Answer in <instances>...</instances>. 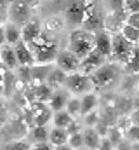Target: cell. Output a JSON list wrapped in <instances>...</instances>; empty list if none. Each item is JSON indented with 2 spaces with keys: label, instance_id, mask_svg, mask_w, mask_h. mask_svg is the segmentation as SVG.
<instances>
[{
  "label": "cell",
  "instance_id": "obj_1",
  "mask_svg": "<svg viewBox=\"0 0 139 150\" xmlns=\"http://www.w3.org/2000/svg\"><path fill=\"white\" fill-rule=\"evenodd\" d=\"M28 47L33 52L35 65H52L58 52H59L58 38L54 35H51V33H47V32H44V30L35 42L28 44Z\"/></svg>",
  "mask_w": 139,
  "mask_h": 150
},
{
  "label": "cell",
  "instance_id": "obj_2",
  "mask_svg": "<svg viewBox=\"0 0 139 150\" xmlns=\"http://www.w3.org/2000/svg\"><path fill=\"white\" fill-rule=\"evenodd\" d=\"M96 47V42H94V33L92 32H87L84 28H75L71 30L68 38V51H71L80 61L91 54Z\"/></svg>",
  "mask_w": 139,
  "mask_h": 150
},
{
  "label": "cell",
  "instance_id": "obj_3",
  "mask_svg": "<svg viewBox=\"0 0 139 150\" xmlns=\"http://www.w3.org/2000/svg\"><path fill=\"white\" fill-rule=\"evenodd\" d=\"M37 5H38L37 0H12L7 21L21 28L23 25H26L32 19V12Z\"/></svg>",
  "mask_w": 139,
  "mask_h": 150
},
{
  "label": "cell",
  "instance_id": "obj_4",
  "mask_svg": "<svg viewBox=\"0 0 139 150\" xmlns=\"http://www.w3.org/2000/svg\"><path fill=\"white\" fill-rule=\"evenodd\" d=\"M120 75V67L117 63H104L101 68H98V72L91 75L92 86L96 89H104L108 86H111Z\"/></svg>",
  "mask_w": 139,
  "mask_h": 150
},
{
  "label": "cell",
  "instance_id": "obj_5",
  "mask_svg": "<svg viewBox=\"0 0 139 150\" xmlns=\"http://www.w3.org/2000/svg\"><path fill=\"white\" fill-rule=\"evenodd\" d=\"M132 49H134V44H131L127 38H124L120 33H115L111 35V54L110 58L120 65H125L132 54Z\"/></svg>",
  "mask_w": 139,
  "mask_h": 150
},
{
  "label": "cell",
  "instance_id": "obj_6",
  "mask_svg": "<svg viewBox=\"0 0 139 150\" xmlns=\"http://www.w3.org/2000/svg\"><path fill=\"white\" fill-rule=\"evenodd\" d=\"M65 86H66V91H68V93H71V94H82V96H84V94L91 93V89H92V80H91L89 75L75 72V74H70L68 77H66Z\"/></svg>",
  "mask_w": 139,
  "mask_h": 150
},
{
  "label": "cell",
  "instance_id": "obj_7",
  "mask_svg": "<svg viewBox=\"0 0 139 150\" xmlns=\"http://www.w3.org/2000/svg\"><path fill=\"white\" fill-rule=\"evenodd\" d=\"M54 63H56V67H58L59 70H63L66 75L75 74V72H78V68H80V59H78L71 51H68V49H61V51L58 52Z\"/></svg>",
  "mask_w": 139,
  "mask_h": 150
},
{
  "label": "cell",
  "instance_id": "obj_8",
  "mask_svg": "<svg viewBox=\"0 0 139 150\" xmlns=\"http://www.w3.org/2000/svg\"><path fill=\"white\" fill-rule=\"evenodd\" d=\"M26 122L25 120H19V119H14V120H7V124L2 127V136L7 140V142H16V140H23L25 134H28V129H26Z\"/></svg>",
  "mask_w": 139,
  "mask_h": 150
},
{
  "label": "cell",
  "instance_id": "obj_9",
  "mask_svg": "<svg viewBox=\"0 0 139 150\" xmlns=\"http://www.w3.org/2000/svg\"><path fill=\"white\" fill-rule=\"evenodd\" d=\"M104 63H106V58L101 56L96 49L91 52V54H87L82 61H80V68H78V72L84 75H94L98 72V68H101Z\"/></svg>",
  "mask_w": 139,
  "mask_h": 150
},
{
  "label": "cell",
  "instance_id": "obj_10",
  "mask_svg": "<svg viewBox=\"0 0 139 150\" xmlns=\"http://www.w3.org/2000/svg\"><path fill=\"white\" fill-rule=\"evenodd\" d=\"M84 16H85V7H84V2H71L68 7H66V12H65V21L75 26V28H80L82 23H84Z\"/></svg>",
  "mask_w": 139,
  "mask_h": 150
},
{
  "label": "cell",
  "instance_id": "obj_11",
  "mask_svg": "<svg viewBox=\"0 0 139 150\" xmlns=\"http://www.w3.org/2000/svg\"><path fill=\"white\" fill-rule=\"evenodd\" d=\"M14 47V52H16V58H18V63L19 67H33L35 65V58L32 49L28 47V44H25L23 40H19Z\"/></svg>",
  "mask_w": 139,
  "mask_h": 150
},
{
  "label": "cell",
  "instance_id": "obj_12",
  "mask_svg": "<svg viewBox=\"0 0 139 150\" xmlns=\"http://www.w3.org/2000/svg\"><path fill=\"white\" fill-rule=\"evenodd\" d=\"M70 98H71V96H70V93L66 91V89H63V87H61V89H56V91H52V94H51V100H49L47 107H49L52 112L65 110Z\"/></svg>",
  "mask_w": 139,
  "mask_h": 150
},
{
  "label": "cell",
  "instance_id": "obj_13",
  "mask_svg": "<svg viewBox=\"0 0 139 150\" xmlns=\"http://www.w3.org/2000/svg\"><path fill=\"white\" fill-rule=\"evenodd\" d=\"M94 42H96V51L104 56V58H110L111 54V33L106 32V30H101L98 33H94Z\"/></svg>",
  "mask_w": 139,
  "mask_h": 150
},
{
  "label": "cell",
  "instance_id": "obj_14",
  "mask_svg": "<svg viewBox=\"0 0 139 150\" xmlns=\"http://www.w3.org/2000/svg\"><path fill=\"white\" fill-rule=\"evenodd\" d=\"M40 33H42V25L38 21H35V19H30L26 25L21 26V40L25 44L35 42L37 38L40 37Z\"/></svg>",
  "mask_w": 139,
  "mask_h": 150
},
{
  "label": "cell",
  "instance_id": "obj_15",
  "mask_svg": "<svg viewBox=\"0 0 139 150\" xmlns=\"http://www.w3.org/2000/svg\"><path fill=\"white\" fill-rule=\"evenodd\" d=\"M0 63L7 68V70H11V72H14L18 67H19V63H18V58H16V52H14V47L12 45H2L0 47Z\"/></svg>",
  "mask_w": 139,
  "mask_h": 150
},
{
  "label": "cell",
  "instance_id": "obj_16",
  "mask_svg": "<svg viewBox=\"0 0 139 150\" xmlns=\"http://www.w3.org/2000/svg\"><path fill=\"white\" fill-rule=\"evenodd\" d=\"M66 77H68V75L65 74L63 70H59V68L56 67V68H52V70L49 72L47 79H45V84H47L52 91H56V89H61V87L65 86Z\"/></svg>",
  "mask_w": 139,
  "mask_h": 150
},
{
  "label": "cell",
  "instance_id": "obj_17",
  "mask_svg": "<svg viewBox=\"0 0 139 150\" xmlns=\"http://www.w3.org/2000/svg\"><path fill=\"white\" fill-rule=\"evenodd\" d=\"M98 103H99L98 94H94L92 91H91V93H87V94H84V96L80 98V115L84 117V115H87L89 112L96 110Z\"/></svg>",
  "mask_w": 139,
  "mask_h": 150
},
{
  "label": "cell",
  "instance_id": "obj_18",
  "mask_svg": "<svg viewBox=\"0 0 139 150\" xmlns=\"http://www.w3.org/2000/svg\"><path fill=\"white\" fill-rule=\"evenodd\" d=\"M82 136H84V147H85L87 150H98L99 149L101 136L96 133L94 127H87V129L82 133Z\"/></svg>",
  "mask_w": 139,
  "mask_h": 150
},
{
  "label": "cell",
  "instance_id": "obj_19",
  "mask_svg": "<svg viewBox=\"0 0 139 150\" xmlns=\"http://www.w3.org/2000/svg\"><path fill=\"white\" fill-rule=\"evenodd\" d=\"M52 70V65H33L32 67V84H45V79Z\"/></svg>",
  "mask_w": 139,
  "mask_h": 150
},
{
  "label": "cell",
  "instance_id": "obj_20",
  "mask_svg": "<svg viewBox=\"0 0 139 150\" xmlns=\"http://www.w3.org/2000/svg\"><path fill=\"white\" fill-rule=\"evenodd\" d=\"M4 32H5V44L7 45H16L21 40V28L9 23V21L4 25Z\"/></svg>",
  "mask_w": 139,
  "mask_h": 150
},
{
  "label": "cell",
  "instance_id": "obj_21",
  "mask_svg": "<svg viewBox=\"0 0 139 150\" xmlns=\"http://www.w3.org/2000/svg\"><path fill=\"white\" fill-rule=\"evenodd\" d=\"M51 94H52V89L47 86V84H38L33 86V96H32V101H38V103H49L51 100Z\"/></svg>",
  "mask_w": 139,
  "mask_h": 150
},
{
  "label": "cell",
  "instance_id": "obj_22",
  "mask_svg": "<svg viewBox=\"0 0 139 150\" xmlns=\"http://www.w3.org/2000/svg\"><path fill=\"white\" fill-rule=\"evenodd\" d=\"M68 133L66 129H59V127H52L49 131V143L52 147H59V145H66L68 143Z\"/></svg>",
  "mask_w": 139,
  "mask_h": 150
},
{
  "label": "cell",
  "instance_id": "obj_23",
  "mask_svg": "<svg viewBox=\"0 0 139 150\" xmlns=\"http://www.w3.org/2000/svg\"><path fill=\"white\" fill-rule=\"evenodd\" d=\"M73 120H75V119H73V117L66 112V110H59V112H54V113H52V124H54V127L66 129V127H68Z\"/></svg>",
  "mask_w": 139,
  "mask_h": 150
},
{
  "label": "cell",
  "instance_id": "obj_24",
  "mask_svg": "<svg viewBox=\"0 0 139 150\" xmlns=\"http://www.w3.org/2000/svg\"><path fill=\"white\" fill-rule=\"evenodd\" d=\"M28 136L30 140L35 143H45L49 142V129L47 127H38V126H33L32 131H28Z\"/></svg>",
  "mask_w": 139,
  "mask_h": 150
},
{
  "label": "cell",
  "instance_id": "obj_25",
  "mask_svg": "<svg viewBox=\"0 0 139 150\" xmlns=\"http://www.w3.org/2000/svg\"><path fill=\"white\" fill-rule=\"evenodd\" d=\"M124 68H125V72H129V74H139V44L134 45L132 54H131L129 61L124 65Z\"/></svg>",
  "mask_w": 139,
  "mask_h": 150
},
{
  "label": "cell",
  "instance_id": "obj_26",
  "mask_svg": "<svg viewBox=\"0 0 139 150\" xmlns=\"http://www.w3.org/2000/svg\"><path fill=\"white\" fill-rule=\"evenodd\" d=\"M52 113H54V112H52L49 107L42 108V110H40V112L33 117V119H35V120H33V126H38V127H47V124L52 120Z\"/></svg>",
  "mask_w": 139,
  "mask_h": 150
},
{
  "label": "cell",
  "instance_id": "obj_27",
  "mask_svg": "<svg viewBox=\"0 0 139 150\" xmlns=\"http://www.w3.org/2000/svg\"><path fill=\"white\" fill-rule=\"evenodd\" d=\"M120 35L124 38H127V40H129L131 44H134V45L139 44V28H134V26H131V25H124L122 30H120Z\"/></svg>",
  "mask_w": 139,
  "mask_h": 150
},
{
  "label": "cell",
  "instance_id": "obj_28",
  "mask_svg": "<svg viewBox=\"0 0 139 150\" xmlns=\"http://www.w3.org/2000/svg\"><path fill=\"white\" fill-rule=\"evenodd\" d=\"M63 26H65V19H61V18L54 16V18H51V19L45 23V26H44V32H47V33L54 35V33L61 32V30H63Z\"/></svg>",
  "mask_w": 139,
  "mask_h": 150
},
{
  "label": "cell",
  "instance_id": "obj_29",
  "mask_svg": "<svg viewBox=\"0 0 139 150\" xmlns=\"http://www.w3.org/2000/svg\"><path fill=\"white\" fill-rule=\"evenodd\" d=\"M65 110H66L73 119L82 117V115H80V98H78V96H71L68 100V103H66V108H65Z\"/></svg>",
  "mask_w": 139,
  "mask_h": 150
},
{
  "label": "cell",
  "instance_id": "obj_30",
  "mask_svg": "<svg viewBox=\"0 0 139 150\" xmlns=\"http://www.w3.org/2000/svg\"><path fill=\"white\" fill-rule=\"evenodd\" d=\"M0 150H32V145L26 140H16V142H5Z\"/></svg>",
  "mask_w": 139,
  "mask_h": 150
},
{
  "label": "cell",
  "instance_id": "obj_31",
  "mask_svg": "<svg viewBox=\"0 0 139 150\" xmlns=\"http://www.w3.org/2000/svg\"><path fill=\"white\" fill-rule=\"evenodd\" d=\"M99 120H101V113L96 112V110H92V112H89L87 115H84V124L87 127H96Z\"/></svg>",
  "mask_w": 139,
  "mask_h": 150
},
{
  "label": "cell",
  "instance_id": "obj_32",
  "mask_svg": "<svg viewBox=\"0 0 139 150\" xmlns=\"http://www.w3.org/2000/svg\"><path fill=\"white\" fill-rule=\"evenodd\" d=\"M12 0H0V26L7 23L9 19V9H11Z\"/></svg>",
  "mask_w": 139,
  "mask_h": 150
},
{
  "label": "cell",
  "instance_id": "obj_33",
  "mask_svg": "<svg viewBox=\"0 0 139 150\" xmlns=\"http://www.w3.org/2000/svg\"><path fill=\"white\" fill-rule=\"evenodd\" d=\"M68 145H70L73 150L84 149V136H82V133L70 134V136H68Z\"/></svg>",
  "mask_w": 139,
  "mask_h": 150
},
{
  "label": "cell",
  "instance_id": "obj_34",
  "mask_svg": "<svg viewBox=\"0 0 139 150\" xmlns=\"http://www.w3.org/2000/svg\"><path fill=\"white\" fill-rule=\"evenodd\" d=\"M7 120H9V107H7V103L0 98V129L7 124Z\"/></svg>",
  "mask_w": 139,
  "mask_h": 150
},
{
  "label": "cell",
  "instance_id": "obj_35",
  "mask_svg": "<svg viewBox=\"0 0 139 150\" xmlns=\"http://www.w3.org/2000/svg\"><path fill=\"white\" fill-rule=\"evenodd\" d=\"M124 12L125 14L139 12V0H124Z\"/></svg>",
  "mask_w": 139,
  "mask_h": 150
},
{
  "label": "cell",
  "instance_id": "obj_36",
  "mask_svg": "<svg viewBox=\"0 0 139 150\" xmlns=\"http://www.w3.org/2000/svg\"><path fill=\"white\" fill-rule=\"evenodd\" d=\"M110 12H124V0H104Z\"/></svg>",
  "mask_w": 139,
  "mask_h": 150
},
{
  "label": "cell",
  "instance_id": "obj_37",
  "mask_svg": "<svg viewBox=\"0 0 139 150\" xmlns=\"http://www.w3.org/2000/svg\"><path fill=\"white\" fill-rule=\"evenodd\" d=\"M127 138L131 142H139V126L138 124H131L127 127Z\"/></svg>",
  "mask_w": 139,
  "mask_h": 150
},
{
  "label": "cell",
  "instance_id": "obj_38",
  "mask_svg": "<svg viewBox=\"0 0 139 150\" xmlns=\"http://www.w3.org/2000/svg\"><path fill=\"white\" fill-rule=\"evenodd\" d=\"M106 138L115 145V143H118L120 140H122V133H120V129H115V127H110V131H108V134H106Z\"/></svg>",
  "mask_w": 139,
  "mask_h": 150
},
{
  "label": "cell",
  "instance_id": "obj_39",
  "mask_svg": "<svg viewBox=\"0 0 139 150\" xmlns=\"http://www.w3.org/2000/svg\"><path fill=\"white\" fill-rule=\"evenodd\" d=\"M125 25H131L134 28H139V12H132L125 16Z\"/></svg>",
  "mask_w": 139,
  "mask_h": 150
},
{
  "label": "cell",
  "instance_id": "obj_40",
  "mask_svg": "<svg viewBox=\"0 0 139 150\" xmlns=\"http://www.w3.org/2000/svg\"><path fill=\"white\" fill-rule=\"evenodd\" d=\"M66 133H68V134H77V133H80V124H78L77 119L66 127Z\"/></svg>",
  "mask_w": 139,
  "mask_h": 150
},
{
  "label": "cell",
  "instance_id": "obj_41",
  "mask_svg": "<svg viewBox=\"0 0 139 150\" xmlns=\"http://www.w3.org/2000/svg\"><path fill=\"white\" fill-rule=\"evenodd\" d=\"M32 150H54V147L49 142H45V143H35V145H32Z\"/></svg>",
  "mask_w": 139,
  "mask_h": 150
},
{
  "label": "cell",
  "instance_id": "obj_42",
  "mask_svg": "<svg viewBox=\"0 0 139 150\" xmlns=\"http://www.w3.org/2000/svg\"><path fill=\"white\" fill-rule=\"evenodd\" d=\"M111 149H113V143L108 138H101V143H99V149L98 150H111Z\"/></svg>",
  "mask_w": 139,
  "mask_h": 150
},
{
  "label": "cell",
  "instance_id": "obj_43",
  "mask_svg": "<svg viewBox=\"0 0 139 150\" xmlns=\"http://www.w3.org/2000/svg\"><path fill=\"white\" fill-rule=\"evenodd\" d=\"M5 45V32H4V25L0 26V47Z\"/></svg>",
  "mask_w": 139,
  "mask_h": 150
},
{
  "label": "cell",
  "instance_id": "obj_44",
  "mask_svg": "<svg viewBox=\"0 0 139 150\" xmlns=\"http://www.w3.org/2000/svg\"><path fill=\"white\" fill-rule=\"evenodd\" d=\"M54 150H73V149H71L68 143H66V145H59V147H54Z\"/></svg>",
  "mask_w": 139,
  "mask_h": 150
},
{
  "label": "cell",
  "instance_id": "obj_45",
  "mask_svg": "<svg viewBox=\"0 0 139 150\" xmlns=\"http://www.w3.org/2000/svg\"><path fill=\"white\" fill-rule=\"evenodd\" d=\"M134 120H136V124L139 126V110H136V113H134Z\"/></svg>",
  "mask_w": 139,
  "mask_h": 150
},
{
  "label": "cell",
  "instance_id": "obj_46",
  "mask_svg": "<svg viewBox=\"0 0 139 150\" xmlns=\"http://www.w3.org/2000/svg\"><path fill=\"white\" fill-rule=\"evenodd\" d=\"M4 96V86H2V82H0V98Z\"/></svg>",
  "mask_w": 139,
  "mask_h": 150
},
{
  "label": "cell",
  "instance_id": "obj_47",
  "mask_svg": "<svg viewBox=\"0 0 139 150\" xmlns=\"http://www.w3.org/2000/svg\"><path fill=\"white\" fill-rule=\"evenodd\" d=\"M78 150H87V149H85V147H84V149H78Z\"/></svg>",
  "mask_w": 139,
  "mask_h": 150
}]
</instances>
